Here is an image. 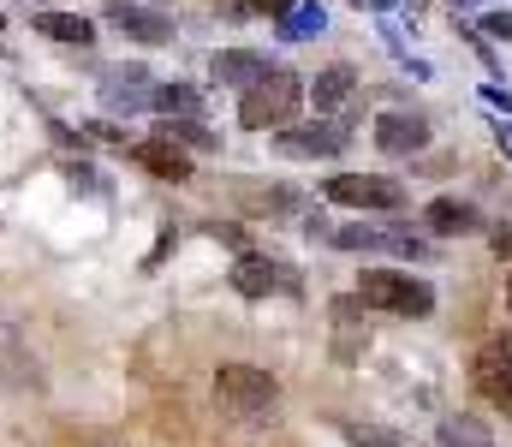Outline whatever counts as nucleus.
Wrapping results in <instances>:
<instances>
[{
  "label": "nucleus",
  "instance_id": "nucleus-1",
  "mask_svg": "<svg viewBox=\"0 0 512 447\" xmlns=\"http://www.w3.org/2000/svg\"><path fill=\"white\" fill-rule=\"evenodd\" d=\"M298 102H304V78L286 66H268L239 96V120H245V132H280V126H292Z\"/></svg>",
  "mask_w": 512,
  "mask_h": 447
},
{
  "label": "nucleus",
  "instance_id": "nucleus-26",
  "mask_svg": "<svg viewBox=\"0 0 512 447\" xmlns=\"http://www.w3.org/2000/svg\"><path fill=\"white\" fill-rule=\"evenodd\" d=\"M495 144H501V155H512V120L501 126V132H495Z\"/></svg>",
  "mask_w": 512,
  "mask_h": 447
},
{
  "label": "nucleus",
  "instance_id": "nucleus-19",
  "mask_svg": "<svg viewBox=\"0 0 512 447\" xmlns=\"http://www.w3.org/2000/svg\"><path fill=\"white\" fill-rule=\"evenodd\" d=\"M322 30H328V12H322L316 0H298V6L280 18V36H286V42H304V36H322Z\"/></svg>",
  "mask_w": 512,
  "mask_h": 447
},
{
  "label": "nucleus",
  "instance_id": "nucleus-12",
  "mask_svg": "<svg viewBox=\"0 0 512 447\" xmlns=\"http://www.w3.org/2000/svg\"><path fill=\"white\" fill-rule=\"evenodd\" d=\"M423 144H429V120L423 114H399L393 108V114L376 120V149L382 155H417Z\"/></svg>",
  "mask_w": 512,
  "mask_h": 447
},
{
  "label": "nucleus",
  "instance_id": "nucleus-28",
  "mask_svg": "<svg viewBox=\"0 0 512 447\" xmlns=\"http://www.w3.org/2000/svg\"><path fill=\"white\" fill-rule=\"evenodd\" d=\"M447 6H453V12H465V6H483V0H447Z\"/></svg>",
  "mask_w": 512,
  "mask_h": 447
},
{
  "label": "nucleus",
  "instance_id": "nucleus-8",
  "mask_svg": "<svg viewBox=\"0 0 512 447\" xmlns=\"http://www.w3.org/2000/svg\"><path fill=\"white\" fill-rule=\"evenodd\" d=\"M108 24L131 36V42H173V18L161 6H137V0H114L108 6Z\"/></svg>",
  "mask_w": 512,
  "mask_h": 447
},
{
  "label": "nucleus",
  "instance_id": "nucleus-24",
  "mask_svg": "<svg viewBox=\"0 0 512 447\" xmlns=\"http://www.w3.org/2000/svg\"><path fill=\"white\" fill-rule=\"evenodd\" d=\"M483 102H489V108H507V114H512V90H501V84H483Z\"/></svg>",
  "mask_w": 512,
  "mask_h": 447
},
{
  "label": "nucleus",
  "instance_id": "nucleus-16",
  "mask_svg": "<svg viewBox=\"0 0 512 447\" xmlns=\"http://www.w3.org/2000/svg\"><path fill=\"white\" fill-rule=\"evenodd\" d=\"M36 36H54L66 48H90L96 42V24L78 18V12H36Z\"/></svg>",
  "mask_w": 512,
  "mask_h": 447
},
{
  "label": "nucleus",
  "instance_id": "nucleus-6",
  "mask_svg": "<svg viewBox=\"0 0 512 447\" xmlns=\"http://www.w3.org/2000/svg\"><path fill=\"white\" fill-rule=\"evenodd\" d=\"M477 388H483V400L489 406H501L512 418V334H495V340H483V352H477Z\"/></svg>",
  "mask_w": 512,
  "mask_h": 447
},
{
  "label": "nucleus",
  "instance_id": "nucleus-15",
  "mask_svg": "<svg viewBox=\"0 0 512 447\" xmlns=\"http://www.w3.org/2000/svg\"><path fill=\"white\" fill-rule=\"evenodd\" d=\"M310 90V102L322 108V114H334V108H346L352 96H358V72L352 66H328V72H316V84H304Z\"/></svg>",
  "mask_w": 512,
  "mask_h": 447
},
{
  "label": "nucleus",
  "instance_id": "nucleus-10",
  "mask_svg": "<svg viewBox=\"0 0 512 447\" xmlns=\"http://www.w3.org/2000/svg\"><path fill=\"white\" fill-rule=\"evenodd\" d=\"M423 227H429L435 239H465V233H483V215H477V203H465V197H435V203L423 209Z\"/></svg>",
  "mask_w": 512,
  "mask_h": 447
},
{
  "label": "nucleus",
  "instance_id": "nucleus-4",
  "mask_svg": "<svg viewBox=\"0 0 512 447\" xmlns=\"http://www.w3.org/2000/svg\"><path fill=\"white\" fill-rule=\"evenodd\" d=\"M328 203H346V209H405V185L382 179V173H334L322 179Z\"/></svg>",
  "mask_w": 512,
  "mask_h": 447
},
{
  "label": "nucleus",
  "instance_id": "nucleus-23",
  "mask_svg": "<svg viewBox=\"0 0 512 447\" xmlns=\"http://www.w3.org/2000/svg\"><path fill=\"white\" fill-rule=\"evenodd\" d=\"M298 0H251V12H268V18H286Z\"/></svg>",
  "mask_w": 512,
  "mask_h": 447
},
{
  "label": "nucleus",
  "instance_id": "nucleus-17",
  "mask_svg": "<svg viewBox=\"0 0 512 447\" xmlns=\"http://www.w3.org/2000/svg\"><path fill=\"white\" fill-rule=\"evenodd\" d=\"M149 108H161L167 120H197V114H203V96H197L191 84H155V90H149Z\"/></svg>",
  "mask_w": 512,
  "mask_h": 447
},
{
  "label": "nucleus",
  "instance_id": "nucleus-14",
  "mask_svg": "<svg viewBox=\"0 0 512 447\" xmlns=\"http://www.w3.org/2000/svg\"><path fill=\"white\" fill-rule=\"evenodd\" d=\"M149 72H114L108 84H102V102H108V114H137V108H149Z\"/></svg>",
  "mask_w": 512,
  "mask_h": 447
},
{
  "label": "nucleus",
  "instance_id": "nucleus-3",
  "mask_svg": "<svg viewBox=\"0 0 512 447\" xmlns=\"http://www.w3.org/2000/svg\"><path fill=\"white\" fill-rule=\"evenodd\" d=\"M358 298L370 310H393V316H429L435 310V287L417 281V275H393V269H376L358 281Z\"/></svg>",
  "mask_w": 512,
  "mask_h": 447
},
{
  "label": "nucleus",
  "instance_id": "nucleus-20",
  "mask_svg": "<svg viewBox=\"0 0 512 447\" xmlns=\"http://www.w3.org/2000/svg\"><path fill=\"white\" fill-rule=\"evenodd\" d=\"M161 138L179 149H215V132H203V120H161Z\"/></svg>",
  "mask_w": 512,
  "mask_h": 447
},
{
  "label": "nucleus",
  "instance_id": "nucleus-18",
  "mask_svg": "<svg viewBox=\"0 0 512 447\" xmlns=\"http://www.w3.org/2000/svg\"><path fill=\"white\" fill-rule=\"evenodd\" d=\"M441 447H495V430L483 418L459 412V418H441Z\"/></svg>",
  "mask_w": 512,
  "mask_h": 447
},
{
  "label": "nucleus",
  "instance_id": "nucleus-21",
  "mask_svg": "<svg viewBox=\"0 0 512 447\" xmlns=\"http://www.w3.org/2000/svg\"><path fill=\"white\" fill-rule=\"evenodd\" d=\"M251 209H274V215H292L298 209V191H245Z\"/></svg>",
  "mask_w": 512,
  "mask_h": 447
},
{
  "label": "nucleus",
  "instance_id": "nucleus-25",
  "mask_svg": "<svg viewBox=\"0 0 512 447\" xmlns=\"http://www.w3.org/2000/svg\"><path fill=\"white\" fill-rule=\"evenodd\" d=\"M489 245H495V257H512V227H495V239H489Z\"/></svg>",
  "mask_w": 512,
  "mask_h": 447
},
{
  "label": "nucleus",
  "instance_id": "nucleus-30",
  "mask_svg": "<svg viewBox=\"0 0 512 447\" xmlns=\"http://www.w3.org/2000/svg\"><path fill=\"white\" fill-rule=\"evenodd\" d=\"M376 447H399V442H376Z\"/></svg>",
  "mask_w": 512,
  "mask_h": 447
},
{
  "label": "nucleus",
  "instance_id": "nucleus-13",
  "mask_svg": "<svg viewBox=\"0 0 512 447\" xmlns=\"http://www.w3.org/2000/svg\"><path fill=\"white\" fill-rule=\"evenodd\" d=\"M215 84H233V90H251L256 78L268 72V54H256V48H227V54H215Z\"/></svg>",
  "mask_w": 512,
  "mask_h": 447
},
{
  "label": "nucleus",
  "instance_id": "nucleus-5",
  "mask_svg": "<svg viewBox=\"0 0 512 447\" xmlns=\"http://www.w3.org/2000/svg\"><path fill=\"white\" fill-rule=\"evenodd\" d=\"M328 233V245H340V251H387V257H423L429 245L423 239H411V227H322Z\"/></svg>",
  "mask_w": 512,
  "mask_h": 447
},
{
  "label": "nucleus",
  "instance_id": "nucleus-9",
  "mask_svg": "<svg viewBox=\"0 0 512 447\" xmlns=\"http://www.w3.org/2000/svg\"><path fill=\"white\" fill-rule=\"evenodd\" d=\"M233 287L245 298H268V293H292V275H286V263H274V257H256V251H245L239 263H233Z\"/></svg>",
  "mask_w": 512,
  "mask_h": 447
},
{
  "label": "nucleus",
  "instance_id": "nucleus-27",
  "mask_svg": "<svg viewBox=\"0 0 512 447\" xmlns=\"http://www.w3.org/2000/svg\"><path fill=\"white\" fill-rule=\"evenodd\" d=\"M358 6H376V12H393V0H358Z\"/></svg>",
  "mask_w": 512,
  "mask_h": 447
},
{
  "label": "nucleus",
  "instance_id": "nucleus-7",
  "mask_svg": "<svg viewBox=\"0 0 512 447\" xmlns=\"http://www.w3.org/2000/svg\"><path fill=\"white\" fill-rule=\"evenodd\" d=\"M280 144V155H298V161H310V155H346V144H352V132L340 126V120H310V126H292V132H280L274 138Z\"/></svg>",
  "mask_w": 512,
  "mask_h": 447
},
{
  "label": "nucleus",
  "instance_id": "nucleus-2",
  "mask_svg": "<svg viewBox=\"0 0 512 447\" xmlns=\"http://www.w3.org/2000/svg\"><path fill=\"white\" fill-rule=\"evenodd\" d=\"M215 394H221V406H227L233 418H245V424H262V418L274 412V400H280L274 376H268V370H256V364H221Z\"/></svg>",
  "mask_w": 512,
  "mask_h": 447
},
{
  "label": "nucleus",
  "instance_id": "nucleus-11",
  "mask_svg": "<svg viewBox=\"0 0 512 447\" xmlns=\"http://www.w3.org/2000/svg\"><path fill=\"white\" fill-rule=\"evenodd\" d=\"M131 161L143 167V173H155V179H191V149H179L173 138H143V144H131Z\"/></svg>",
  "mask_w": 512,
  "mask_h": 447
},
{
  "label": "nucleus",
  "instance_id": "nucleus-22",
  "mask_svg": "<svg viewBox=\"0 0 512 447\" xmlns=\"http://www.w3.org/2000/svg\"><path fill=\"white\" fill-rule=\"evenodd\" d=\"M477 36H495V42H512V12H489L477 24Z\"/></svg>",
  "mask_w": 512,
  "mask_h": 447
},
{
  "label": "nucleus",
  "instance_id": "nucleus-29",
  "mask_svg": "<svg viewBox=\"0 0 512 447\" xmlns=\"http://www.w3.org/2000/svg\"><path fill=\"white\" fill-rule=\"evenodd\" d=\"M507 310H512V275H507Z\"/></svg>",
  "mask_w": 512,
  "mask_h": 447
}]
</instances>
